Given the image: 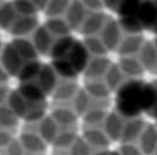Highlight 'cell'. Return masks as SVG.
<instances>
[{
  "mask_svg": "<svg viewBox=\"0 0 157 155\" xmlns=\"http://www.w3.org/2000/svg\"><path fill=\"white\" fill-rule=\"evenodd\" d=\"M101 1H102L103 8L109 9L113 13H116V11L124 4L127 0H101Z\"/></svg>",
  "mask_w": 157,
  "mask_h": 155,
  "instance_id": "8992f818",
  "label": "cell"
},
{
  "mask_svg": "<svg viewBox=\"0 0 157 155\" xmlns=\"http://www.w3.org/2000/svg\"><path fill=\"white\" fill-rule=\"evenodd\" d=\"M148 86H149V104L144 114L157 121V78L148 82Z\"/></svg>",
  "mask_w": 157,
  "mask_h": 155,
  "instance_id": "277c9868",
  "label": "cell"
},
{
  "mask_svg": "<svg viewBox=\"0 0 157 155\" xmlns=\"http://www.w3.org/2000/svg\"><path fill=\"white\" fill-rule=\"evenodd\" d=\"M115 111L124 118H137L149 104V86L143 78H127L114 91Z\"/></svg>",
  "mask_w": 157,
  "mask_h": 155,
  "instance_id": "7a4b0ae2",
  "label": "cell"
},
{
  "mask_svg": "<svg viewBox=\"0 0 157 155\" xmlns=\"http://www.w3.org/2000/svg\"><path fill=\"white\" fill-rule=\"evenodd\" d=\"M138 58L144 71H149L157 76V47L152 41H144L138 52Z\"/></svg>",
  "mask_w": 157,
  "mask_h": 155,
  "instance_id": "3957f363",
  "label": "cell"
},
{
  "mask_svg": "<svg viewBox=\"0 0 157 155\" xmlns=\"http://www.w3.org/2000/svg\"><path fill=\"white\" fill-rule=\"evenodd\" d=\"M49 56L52 57V68L61 77L75 79L83 72L90 59L85 43L74 39L71 34L56 39L53 43Z\"/></svg>",
  "mask_w": 157,
  "mask_h": 155,
  "instance_id": "6da1fadb",
  "label": "cell"
},
{
  "mask_svg": "<svg viewBox=\"0 0 157 155\" xmlns=\"http://www.w3.org/2000/svg\"><path fill=\"white\" fill-rule=\"evenodd\" d=\"M152 4H154V13H152V23L149 33L157 36V0H152Z\"/></svg>",
  "mask_w": 157,
  "mask_h": 155,
  "instance_id": "52a82bcc",
  "label": "cell"
},
{
  "mask_svg": "<svg viewBox=\"0 0 157 155\" xmlns=\"http://www.w3.org/2000/svg\"><path fill=\"white\" fill-rule=\"evenodd\" d=\"M71 0H48L46 7V13L51 18H59L61 14H65Z\"/></svg>",
  "mask_w": 157,
  "mask_h": 155,
  "instance_id": "5b68a950",
  "label": "cell"
}]
</instances>
